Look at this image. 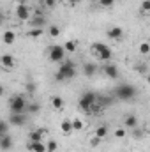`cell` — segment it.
I'll list each match as a JSON object with an SVG mask.
<instances>
[{
	"instance_id": "cell-1",
	"label": "cell",
	"mask_w": 150,
	"mask_h": 152,
	"mask_svg": "<svg viewBox=\"0 0 150 152\" xmlns=\"http://www.w3.org/2000/svg\"><path fill=\"white\" fill-rule=\"evenodd\" d=\"M76 64L73 60H66V62H60V67L55 75L57 81H66V80H73L76 76Z\"/></svg>"
},
{
	"instance_id": "cell-5",
	"label": "cell",
	"mask_w": 150,
	"mask_h": 152,
	"mask_svg": "<svg viewBox=\"0 0 150 152\" xmlns=\"http://www.w3.org/2000/svg\"><path fill=\"white\" fill-rule=\"evenodd\" d=\"M48 58H50V62L60 64V62H64V58H66V50H64L60 44H53V46H50Z\"/></svg>"
},
{
	"instance_id": "cell-30",
	"label": "cell",
	"mask_w": 150,
	"mask_h": 152,
	"mask_svg": "<svg viewBox=\"0 0 150 152\" xmlns=\"http://www.w3.org/2000/svg\"><path fill=\"white\" fill-rule=\"evenodd\" d=\"M27 110H28L30 113H36V112L41 110V106H39L37 103H32V104H27ZM27 110H25V112H27Z\"/></svg>"
},
{
	"instance_id": "cell-28",
	"label": "cell",
	"mask_w": 150,
	"mask_h": 152,
	"mask_svg": "<svg viewBox=\"0 0 150 152\" xmlns=\"http://www.w3.org/2000/svg\"><path fill=\"white\" fill-rule=\"evenodd\" d=\"M125 134H127V133H125L124 127H117V129L113 131V136H115V138H125Z\"/></svg>"
},
{
	"instance_id": "cell-16",
	"label": "cell",
	"mask_w": 150,
	"mask_h": 152,
	"mask_svg": "<svg viewBox=\"0 0 150 152\" xmlns=\"http://www.w3.org/2000/svg\"><path fill=\"white\" fill-rule=\"evenodd\" d=\"M12 145H14V140L9 134H4L0 138V149L2 151H9V149H12Z\"/></svg>"
},
{
	"instance_id": "cell-37",
	"label": "cell",
	"mask_w": 150,
	"mask_h": 152,
	"mask_svg": "<svg viewBox=\"0 0 150 152\" xmlns=\"http://www.w3.org/2000/svg\"><path fill=\"white\" fill-rule=\"evenodd\" d=\"M2 23H4V12L0 11V25H2Z\"/></svg>"
},
{
	"instance_id": "cell-4",
	"label": "cell",
	"mask_w": 150,
	"mask_h": 152,
	"mask_svg": "<svg viewBox=\"0 0 150 152\" xmlns=\"http://www.w3.org/2000/svg\"><path fill=\"white\" fill-rule=\"evenodd\" d=\"M9 110L11 113H25L27 110V99L21 94H16L9 99Z\"/></svg>"
},
{
	"instance_id": "cell-3",
	"label": "cell",
	"mask_w": 150,
	"mask_h": 152,
	"mask_svg": "<svg viewBox=\"0 0 150 152\" xmlns=\"http://www.w3.org/2000/svg\"><path fill=\"white\" fill-rule=\"evenodd\" d=\"M95 103H97V96L94 94V92H85L81 97H79V101H78V106H79V110L81 112H85V113H90L92 110H94V106H95Z\"/></svg>"
},
{
	"instance_id": "cell-6",
	"label": "cell",
	"mask_w": 150,
	"mask_h": 152,
	"mask_svg": "<svg viewBox=\"0 0 150 152\" xmlns=\"http://www.w3.org/2000/svg\"><path fill=\"white\" fill-rule=\"evenodd\" d=\"M117 96H118V99H122V101H129V99H133V97L136 96V88H134L133 85H129V83L120 85V87L117 88Z\"/></svg>"
},
{
	"instance_id": "cell-15",
	"label": "cell",
	"mask_w": 150,
	"mask_h": 152,
	"mask_svg": "<svg viewBox=\"0 0 150 152\" xmlns=\"http://www.w3.org/2000/svg\"><path fill=\"white\" fill-rule=\"evenodd\" d=\"M104 75L108 78H111V80H117L118 78V67L115 64H106L104 66Z\"/></svg>"
},
{
	"instance_id": "cell-8",
	"label": "cell",
	"mask_w": 150,
	"mask_h": 152,
	"mask_svg": "<svg viewBox=\"0 0 150 152\" xmlns=\"http://www.w3.org/2000/svg\"><path fill=\"white\" fill-rule=\"evenodd\" d=\"M16 18L21 20V21H27L30 18V9L25 5V4H18L16 5Z\"/></svg>"
},
{
	"instance_id": "cell-21",
	"label": "cell",
	"mask_w": 150,
	"mask_h": 152,
	"mask_svg": "<svg viewBox=\"0 0 150 152\" xmlns=\"http://www.w3.org/2000/svg\"><path fill=\"white\" fill-rule=\"evenodd\" d=\"M44 34V30L42 28H37V27H32L28 32H27V37L28 39H39L41 36Z\"/></svg>"
},
{
	"instance_id": "cell-22",
	"label": "cell",
	"mask_w": 150,
	"mask_h": 152,
	"mask_svg": "<svg viewBox=\"0 0 150 152\" xmlns=\"http://www.w3.org/2000/svg\"><path fill=\"white\" fill-rule=\"evenodd\" d=\"M44 133H46L44 129H36V131H32V133H30V136H28V138H30V142H42Z\"/></svg>"
},
{
	"instance_id": "cell-18",
	"label": "cell",
	"mask_w": 150,
	"mask_h": 152,
	"mask_svg": "<svg viewBox=\"0 0 150 152\" xmlns=\"http://www.w3.org/2000/svg\"><path fill=\"white\" fill-rule=\"evenodd\" d=\"M27 149L30 152H46V145L42 142H28Z\"/></svg>"
},
{
	"instance_id": "cell-27",
	"label": "cell",
	"mask_w": 150,
	"mask_h": 152,
	"mask_svg": "<svg viewBox=\"0 0 150 152\" xmlns=\"http://www.w3.org/2000/svg\"><path fill=\"white\" fill-rule=\"evenodd\" d=\"M44 145H46V152H57V149H58V142L57 140H50Z\"/></svg>"
},
{
	"instance_id": "cell-36",
	"label": "cell",
	"mask_w": 150,
	"mask_h": 152,
	"mask_svg": "<svg viewBox=\"0 0 150 152\" xmlns=\"http://www.w3.org/2000/svg\"><path fill=\"white\" fill-rule=\"evenodd\" d=\"M4 94H5V88H4V85H0V97H2Z\"/></svg>"
},
{
	"instance_id": "cell-10",
	"label": "cell",
	"mask_w": 150,
	"mask_h": 152,
	"mask_svg": "<svg viewBox=\"0 0 150 152\" xmlns=\"http://www.w3.org/2000/svg\"><path fill=\"white\" fill-rule=\"evenodd\" d=\"M50 104H51V108H53V110L60 112V110H64L66 101H64V97H62V96H51V97H50Z\"/></svg>"
},
{
	"instance_id": "cell-26",
	"label": "cell",
	"mask_w": 150,
	"mask_h": 152,
	"mask_svg": "<svg viewBox=\"0 0 150 152\" xmlns=\"http://www.w3.org/2000/svg\"><path fill=\"white\" fill-rule=\"evenodd\" d=\"M48 34H50V37H58L62 32H60V27L58 25H50L48 27Z\"/></svg>"
},
{
	"instance_id": "cell-35",
	"label": "cell",
	"mask_w": 150,
	"mask_h": 152,
	"mask_svg": "<svg viewBox=\"0 0 150 152\" xmlns=\"http://www.w3.org/2000/svg\"><path fill=\"white\" fill-rule=\"evenodd\" d=\"M101 142H103V140H99V138H95V136H94V138L90 140V145H92V147H97Z\"/></svg>"
},
{
	"instance_id": "cell-12",
	"label": "cell",
	"mask_w": 150,
	"mask_h": 152,
	"mask_svg": "<svg viewBox=\"0 0 150 152\" xmlns=\"http://www.w3.org/2000/svg\"><path fill=\"white\" fill-rule=\"evenodd\" d=\"M2 42L7 44V46L14 44V42H16V32H14V30H5V32L2 34Z\"/></svg>"
},
{
	"instance_id": "cell-29",
	"label": "cell",
	"mask_w": 150,
	"mask_h": 152,
	"mask_svg": "<svg viewBox=\"0 0 150 152\" xmlns=\"http://www.w3.org/2000/svg\"><path fill=\"white\" fill-rule=\"evenodd\" d=\"M30 25H32V27H37V28H42V25H44V18H37V16H36V18L30 21Z\"/></svg>"
},
{
	"instance_id": "cell-9",
	"label": "cell",
	"mask_w": 150,
	"mask_h": 152,
	"mask_svg": "<svg viewBox=\"0 0 150 152\" xmlns=\"http://www.w3.org/2000/svg\"><path fill=\"white\" fill-rule=\"evenodd\" d=\"M106 36L111 39V41H122V37H124V28L122 27H110L106 30Z\"/></svg>"
},
{
	"instance_id": "cell-33",
	"label": "cell",
	"mask_w": 150,
	"mask_h": 152,
	"mask_svg": "<svg viewBox=\"0 0 150 152\" xmlns=\"http://www.w3.org/2000/svg\"><path fill=\"white\" fill-rule=\"evenodd\" d=\"M113 4H115V0H99V5H103V7H111Z\"/></svg>"
},
{
	"instance_id": "cell-38",
	"label": "cell",
	"mask_w": 150,
	"mask_h": 152,
	"mask_svg": "<svg viewBox=\"0 0 150 152\" xmlns=\"http://www.w3.org/2000/svg\"><path fill=\"white\" fill-rule=\"evenodd\" d=\"M62 2H67V4H76V0H62Z\"/></svg>"
},
{
	"instance_id": "cell-23",
	"label": "cell",
	"mask_w": 150,
	"mask_h": 152,
	"mask_svg": "<svg viewBox=\"0 0 150 152\" xmlns=\"http://www.w3.org/2000/svg\"><path fill=\"white\" fill-rule=\"evenodd\" d=\"M71 126H73V133H76V131H81L83 127H85V124H83V120L81 118H71Z\"/></svg>"
},
{
	"instance_id": "cell-25",
	"label": "cell",
	"mask_w": 150,
	"mask_h": 152,
	"mask_svg": "<svg viewBox=\"0 0 150 152\" xmlns=\"http://www.w3.org/2000/svg\"><path fill=\"white\" fill-rule=\"evenodd\" d=\"M140 12H141V16H149L150 14V0H143V2H141Z\"/></svg>"
},
{
	"instance_id": "cell-20",
	"label": "cell",
	"mask_w": 150,
	"mask_h": 152,
	"mask_svg": "<svg viewBox=\"0 0 150 152\" xmlns=\"http://www.w3.org/2000/svg\"><path fill=\"white\" fill-rule=\"evenodd\" d=\"M124 126L129 127V129H136V127H138V118H136V115H127V117L124 118Z\"/></svg>"
},
{
	"instance_id": "cell-17",
	"label": "cell",
	"mask_w": 150,
	"mask_h": 152,
	"mask_svg": "<svg viewBox=\"0 0 150 152\" xmlns=\"http://www.w3.org/2000/svg\"><path fill=\"white\" fill-rule=\"evenodd\" d=\"M60 131L66 134V136H71L73 134V126H71V118H64L60 122Z\"/></svg>"
},
{
	"instance_id": "cell-11",
	"label": "cell",
	"mask_w": 150,
	"mask_h": 152,
	"mask_svg": "<svg viewBox=\"0 0 150 152\" xmlns=\"http://www.w3.org/2000/svg\"><path fill=\"white\" fill-rule=\"evenodd\" d=\"M25 122H27L25 113H12L9 117V124H11V126H23Z\"/></svg>"
},
{
	"instance_id": "cell-31",
	"label": "cell",
	"mask_w": 150,
	"mask_h": 152,
	"mask_svg": "<svg viewBox=\"0 0 150 152\" xmlns=\"http://www.w3.org/2000/svg\"><path fill=\"white\" fill-rule=\"evenodd\" d=\"M42 2V5L46 7V9H53L55 5H57V0H41Z\"/></svg>"
},
{
	"instance_id": "cell-24",
	"label": "cell",
	"mask_w": 150,
	"mask_h": 152,
	"mask_svg": "<svg viewBox=\"0 0 150 152\" xmlns=\"http://www.w3.org/2000/svg\"><path fill=\"white\" fill-rule=\"evenodd\" d=\"M138 51L141 53V55H149L150 53V42L149 41H143V42H140V46H138Z\"/></svg>"
},
{
	"instance_id": "cell-14",
	"label": "cell",
	"mask_w": 150,
	"mask_h": 152,
	"mask_svg": "<svg viewBox=\"0 0 150 152\" xmlns=\"http://www.w3.org/2000/svg\"><path fill=\"white\" fill-rule=\"evenodd\" d=\"M108 133H110V129H108V126H97L95 129H94V136L95 138H99V140H104V138H108Z\"/></svg>"
},
{
	"instance_id": "cell-7",
	"label": "cell",
	"mask_w": 150,
	"mask_h": 152,
	"mask_svg": "<svg viewBox=\"0 0 150 152\" xmlns=\"http://www.w3.org/2000/svg\"><path fill=\"white\" fill-rule=\"evenodd\" d=\"M14 67H16V58H14L12 55H9V53L0 55V69H4V71H12Z\"/></svg>"
},
{
	"instance_id": "cell-32",
	"label": "cell",
	"mask_w": 150,
	"mask_h": 152,
	"mask_svg": "<svg viewBox=\"0 0 150 152\" xmlns=\"http://www.w3.org/2000/svg\"><path fill=\"white\" fill-rule=\"evenodd\" d=\"M36 88H37V85H36L34 81H28V83L25 85V90H27V92H30V94H32V92H36Z\"/></svg>"
},
{
	"instance_id": "cell-13",
	"label": "cell",
	"mask_w": 150,
	"mask_h": 152,
	"mask_svg": "<svg viewBox=\"0 0 150 152\" xmlns=\"http://www.w3.org/2000/svg\"><path fill=\"white\" fill-rule=\"evenodd\" d=\"M95 73H97V66H95V62H85V64H83V75L85 76L92 78Z\"/></svg>"
},
{
	"instance_id": "cell-34",
	"label": "cell",
	"mask_w": 150,
	"mask_h": 152,
	"mask_svg": "<svg viewBox=\"0 0 150 152\" xmlns=\"http://www.w3.org/2000/svg\"><path fill=\"white\" fill-rule=\"evenodd\" d=\"M5 133H7V124H5V122H0V138H2Z\"/></svg>"
},
{
	"instance_id": "cell-19",
	"label": "cell",
	"mask_w": 150,
	"mask_h": 152,
	"mask_svg": "<svg viewBox=\"0 0 150 152\" xmlns=\"http://www.w3.org/2000/svg\"><path fill=\"white\" fill-rule=\"evenodd\" d=\"M78 46H79V42L76 39H69V41H66V44L62 48L66 50V53H74L76 50H78Z\"/></svg>"
},
{
	"instance_id": "cell-2",
	"label": "cell",
	"mask_w": 150,
	"mask_h": 152,
	"mask_svg": "<svg viewBox=\"0 0 150 152\" xmlns=\"http://www.w3.org/2000/svg\"><path fill=\"white\" fill-rule=\"evenodd\" d=\"M90 51H92V55H94V58L97 60V62H110L111 60V50L106 46V44H103V42H92L90 44Z\"/></svg>"
}]
</instances>
